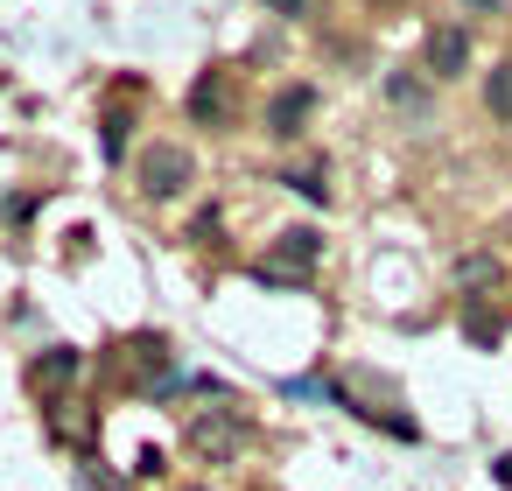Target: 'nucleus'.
Listing matches in <instances>:
<instances>
[{"mask_svg": "<svg viewBox=\"0 0 512 491\" xmlns=\"http://www.w3.org/2000/svg\"><path fill=\"white\" fill-rule=\"evenodd\" d=\"M190 113H197V120H211V113H225V85H218V78H204V85L190 92Z\"/></svg>", "mask_w": 512, "mask_h": 491, "instance_id": "obj_7", "label": "nucleus"}, {"mask_svg": "<svg viewBox=\"0 0 512 491\" xmlns=\"http://www.w3.org/2000/svg\"><path fill=\"white\" fill-rule=\"evenodd\" d=\"M190 169H197V162H190V148L162 141V148H148V155H141V190H148V197H176V190L190 183Z\"/></svg>", "mask_w": 512, "mask_h": 491, "instance_id": "obj_1", "label": "nucleus"}, {"mask_svg": "<svg viewBox=\"0 0 512 491\" xmlns=\"http://www.w3.org/2000/svg\"><path fill=\"white\" fill-rule=\"evenodd\" d=\"M491 274H498V260H491V253H470V260L456 267V281H463V288H484Z\"/></svg>", "mask_w": 512, "mask_h": 491, "instance_id": "obj_9", "label": "nucleus"}, {"mask_svg": "<svg viewBox=\"0 0 512 491\" xmlns=\"http://www.w3.org/2000/svg\"><path fill=\"white\" fill-rule=\"evenodd\" d=\"M288 183H295V190H302L309 204H323V197H330V183H323V169H295Z\"/></svg>", "mask_w": 512, "mask_h": 491, "instance_id": "obj_10", "label": "nucleus"}, {"mask_svg": "<svg viewBox=\"0 0 512 491\" xmlns=\"http://www.w3.org/2000/svg\"><path fill=\"white\" fill-rule=\"evenodd\" d=\"M463 64H470V29H435L428 36V78H463Z\"/></svg>", "mask_w": 512, "mask_h": 491, "instance_id": "obj_3", "label": "nucleus"}, {"mask_svg": "<svg viewBox=\"0 0 512 491\" xmlns=\"http://www.w3.org/2000/svg\"><path fill=\"white\" fill-rule=\"evenodd\" d=\"M386 99H393V106H421L428 92H421V78H407V71H393V78H386Z\"/></svg>", "mask_w": 512, "mask_h": 491, "instance_id": "obj_8", "label": "nucleus"}, {"mask_svg": "<svg viewBox=\"0 0 512 491\" xmlns=\"http://www.w3.org/2000/svg\"><path fill=\"white\" fill-rule=\"evenodd\" d=\"M484 106H491V120H512V64H498L484 78Z\"/></svg>", "mask_w": 512, "mask_h": 491, "instance_id": "obj_5", "label": "nucleus"}, {"mask_svg": "<svg viewBox=\"0 0 512 491\" xmlns=\"http://www.w3.org/2000/svg\"><path fill=\"white\" fill-rule=\"evenodd\" d=\"M498 484H505V491H512V456H498Z\"/></svg>", "mask_w": 512, "mask_h": 491, "instance_id": "obj_11", "label": "nucleus"}, {"mask_svg": "<svg viewBox=\"0 0 512 491\" xmlns=\"http://www.w3.org/2000/svg\"><path fill=\"white\" fill-rule=\"evenodd\" d=\"M316 253H323V239L295 225V232H281V239H274V253L260 260V281H281V274H302V267H309Z\"/></svg>", "mask_w": 512, "mask_h": 491, "instance_id": "obj_2", "label": "nucleus"}, {"mask_svg": "<svg viewBox=\"0 0 512 491\" xmlns=\"http://www.w3.org/2000/svg\"><path fill=\"white\" fill-rule=\"evenodd\" d=\"M309 106H316V92H309V85H288V92H281V99L267 106V127H274V134L288 141V134H302V120H309Z\"/></svg>", "mask_w": 512, "mask_h": 491, "instance_id": "obj_4", "label": "nucleus"}, {"mask_svg": "<svg viewBox=\"0 0 512 491\" xmlns=\"http://www.w3.org/2000/svg\"><path fill=\"white\" fill-rule=\"evenodd\" d=\"M36 379L71 386V379H78V351H43V358H36Z\"/></svg>", "mask_w": 512, "mask_h": 491, "instance_id": "obj_6", "label": "nucleus"}]
</instances>
